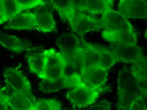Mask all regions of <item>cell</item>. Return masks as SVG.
<instances>
[{
	"label": "cell",
	"mask_w": 147,
	"mask_h": 110,
	"mask_svg": "<svg viewBox=\"0 0 147 110\" xmlns=\"http://www.w3.org/2000/svg\"><path fill=\"white\" fill-rule=\"evenodd\" d=\"M108 49L116 62L134 63L142 60L145 57L141 48L136 44H111Z\"/></svg>",
	"instance_id": "obj_4"
},
{
	"label": "cell",
	"mask_w": 147,
	"mask_h": 110,
	"mask_svg": "<svg viewBox=\"0 0 147 110\" xmlns=\"http://www.w3.org/2000/svg\"><path fill=\"white\" fill-rule=\"evenodd\" d=\"M55 43L66 61L71 59L82 49L81 38L75 34H62L57 37Z\"/></svg>",
	"instance_id": "obj_6"
},
{
	"label": "cell",
	"mask_w": 147,
	"mask_h": 110,
	"mask_svg": "<svg viewBox=\"0 0 147 110\" xmlns=\"http://www.w3.org/2000/svg\"><path fill=\"white\" fill-rule=\"evenodd\" d=\"M3 12V0H0V19L2 15Z\"/></svg>",
	"instance_id": "obj_29"
},
{
	"label": "cell",
	"mask_w": 147,
	"mask_h": 110,
	"mask_svg": "<svg viewBox=\"0 0 147 110\" xmlns=\"http://www.w3.org/2000/svg\"><path fill=\"white\" fill-rule=\"evenodd\" d=\"M33 13L36 23V30L44 33L56 30V23L51 11L43 9L36 11Z\"/></svg>",
	"instance_id": "obj_14"
},
{
	"label": "cell",
	"mask_w": 147,
	"mask_h": 110,
	"mask_svg": "<svg viewBox=\"0 0 147 110\" xmlns=\"http://www.w3.org/2000/svg\"><path fill=\"white\" fill-rule=\"evenodd\" d=\"M84 83L79 75H65L53 80H42L39 84V90L44 93H53L68 88H73Z\"/></svg>",
	"instance_id": "obj_7"
},
{
	"label": "cell",
	"mask_w": 147,
	"mask_h": 110,
	"mask_svg": "<svg viewBox=\"0 0 147 110\" xmlns=\"http://www.w3.org/2000/svg\"><path fill=\"white\" fill-rule=\"evenodd\" d=\"M113 7L107 0H88L85 12L93 15H102Z\"/></svg>",
	"instance_id": "obj_21"
},
{
	"label": "cell",
	"mask_w": 147,
	"mask_h": 110,
	"mask_svg": "<svg viewBox=\"0 0 147 110\" xmlns=\"http://www.w3.org/2000/svg\"><path fill=\"white\" fill-rule=\"evenodd\" d=\"M43 55V69L59 67L67 64L66 59L61 52L54 49L45 50ZM42 69V70H43Z\"/></svg>",
	"instance_id": "obj_19"
},
{
	"label": "cell",
	"mask_w": 147,
	"mask_h": 110,
	"mask_svg": "<svg viewBox=\"0 0 147 110\" xmlns=\"http://www.w3.org/2000/svg\"><path fill=\"white\" fill-rule=\"evenodd\" d=\"M51 4L64 20L70 22L73 18L76 11L74 7V0H50Z\"/></svg>",
	"instance_id": "obj_16"
},
{
	"label": "cell",
	"mask_w": 147,
	"mask_h": 110,
	"mask_svg": "<svg viewBox=\"0 0 147 110\" xmlns=\"http://www.w3.org/2000/svg\"><path fill=\"white\" fill-rule=\"evenodd\" d=\"M107 1L109 2L110 3V4H111L112 6H113L114 2L115 0H107Z\"/></svg>",
	"instance_id": "obj_30"
},
{
	"label": "cell",
	"mask_w": 147,
	"mask_h": 110,
	"mask_svg": "<svg viewBox=\"0 0 147 110\" xmlns=\"http://www.w3.org/2000/svg\"><path fill=\"white\" fill-rule=\"evenodd\" d=\"M66 64L43 69L37 76L42 80H53L57 79L65 75Z\"/></svg>",
	"instance_id": "obj_23"
},
{
	"label": "cell",
	"mask_w": 147,
	"mask_h": 110,
	"mask_svg": "<svg viewBox=\"0 0 147 110\" xmlns=\"http://www.w3.org/2000/svg\"><path fill=\"white\" fill-rule=\"evenodd\" d=\"M130 70L135 79L140 94L147 98V62L145 57L143 59L133 63Z\"/></svg>",
	"instance_id": "obj_13"
},
{
	"label": "cell",
	"mask_w": 147,
	"mask_h": 110,
	"mask_svg": "<svg viewBox=\"0 0 147 110\" xmlns=\"http://www.w3.org/2000/svg\"><path fill=\"white\" fill-rule=\"evenodd\" d=\"M30 70L32 73L38 75L43 68V55L37 53L30 55L28 58Z\"/></svg>",
	"instance_id": "obj_25"
},
{
	"label": "cell",
	"mask_w": 147,
	"mask_h": 110,
	"mask_svg": "<svg viewBox=\"0 0 147 110\" xmlns=\"http://www.w3.org/2000/svg\"><path fill=\"white\" fill-rule=\"evenodd\" d=\"M22 12L17 0H3V12L0 24L7 22Z\"/></svg>",
	"instance_id": "obj_20"
},
{
	"label": "cell",
	"mask_w": 147,
	"mask_h": 110,
	"mask_svg": "<svg viewBox=\"0 0 147 110\" xmlns=\"http://www.w3.org/2000/svg\"><path fill=\"white\" fill-rule=\"evenodd\" d=\"M118 11L127 19H147L146 0H120Z\"/></svg>",
	"instance_id": "obj_8"
},
{
	"label": "cell",
	"mask_w": 147,
	"mask_h": 110,
	"mask_svg": "<svg viewBox=\"0 0 147 110\" xmlns=\"http://www.w3.org/2000/svg\"><path fill=\"white\" fill-rule=\"evenodd\" d=\"M62 108V104L56 99H42L34 104V110H59Z\"/></svg>",
	"instance_id": "obj_24"
},
{
	"label": "cell",
	"mask_w": 147,
	"mask_h": 110,
	"mask_svg": "<svg viewBox=\"0 0 147 110\" xmlns=\"http://www.w3.org/2000/svg\"><path fill=\"white\" fill-rule=\"evenodd\" d=\"M34 103L29 97L20 92H16L9 97V104L13 110H34Z\"/></svg>",
	"instance_id": "obj_17"
},
{
	"label": "cell",
	"mask_w": 147,
	"mask_h": 110,
	"mask_svg": "<svg viewBox=\"0 0 147 110\" xmlns=\"http://www.w3.org/2000/svg\"><path fill=\"white\" fill-rule=\"evenodd\" d=\"M104 91L102 88H94L84 82L67 92L66 97L73 107L82 109L95 103Z\"/></svg>",
	"instance_id": "obj_2"
},
{
	"label": "cell",
	"mask_w": 147,
	"mask_h": 110,
	"mask_svg": "<svg viewBox=\"0 0 147 110\" xmlns=\"http://www.w3.org/2000/svg\"><path fill=\"white\" fill-rule=\"evenodd\" d=\"M146 98L140 94L138 97L131 103L129 110H146Z\"/></svg>",
	"instance_id": "obj_27"
},
{
	"label": "cell",
	"mask_w": 147,
	"mask_h": 110,
	"mask_svg": "<svg viewBox=\"0 0 147 110\" xmlns=\"http://www.w3.org/2000/svg\"><path fill=\"white\" fill-rule=\"evenodd\" d=\"M21 11L27 10L45 5V0H17Z\"/></svg>",
	"instance_id": "obj_26"
},
{
	"label": "cell",
	"mask_w": 147,
	"mask_h": 110,
	"mask_svg": "<svg viewBox=\"0 0 147 110\" xmlns=\"http://www.w3.org/2000/svg\"><path fill=\"white\" fill-rule=\"evenodd\" d=\"M80 38L83 48L84 67L98 65L99 54L96 45L89 43L84 38Z\"/></svg>",
	"instance_id": "obj_18"
},
{
	"label": "cell",
	"mask_w": 147,
	"mask_h": 110,
	"mask_svg": "<svg viewBox=\"0 0 147 110\" xmlns=\"http://www.w3.org/2000/svg\"><path fill=\"white\" fill-rule=\"evenodd\" d=\"M0 45L16 53L26 51L30 47L29 42L15 36L7 34L0 31Z\"/></svg>",
	"instance_id": "obj_15"
},
{
	"label": "cell",
	"mask_w": 147,
	"mask_h": 110,
	"mask_svg": "<svg viewBox=\"0 0 147 110\" xmlns=\"http://www.w3.org/2000/svg\"><path fill=\"white\" fill-rule=\"evenodd\" d=\"M140 94L135 79L129 69L123 67L118 74V110H129L131 103Z\"/></svg>",
	"instance_id": "obj_1"
},
{
	"label": "cell",
	"mask_w": 147,
	"mask_h": 110,
	"mask_svg": "<svg viewBox=\"0 0 147 110\" xmlns=\"http://www.w3.org/2000/svg\"><path fill=\"white\" fill-rule=\"evenodd\" d=\"M88 0H74L76 12H85Z\"/></svg>",
	"instance_id": "obj_28"
},
{
	"label": "cell",
	"mask_w": 147,
	"mask_h": 110,
	"mask_svg": "<svg viewBox=\"0 0 147 110\" xmlns=\"http://www.w3.org/2000/svg\"><path fill=\"white\" fill-rule=\"evenodd\" d=\"M102 37L104 40L111 44H136L138 41L137 34L134 29H124L115 31L103 30Z\"/></svg>",
	"instance_id": "obj_11"
},
{
	"label": "cell",
	"mask_w": 147,
	"mask_h": 110,
	"mask_svg": "<svg viewBox=\"0 0 147 110\" xmlns=\"http://www.w3.org/2000/svg\"><path fill=\"white\" fill-rule=\"evenodd\" d=\"M4 82L15 92H20L27 96L34 103L36 101L32 92L31 84L22 72L17 69L9 67L3 73Z\"/></svg>",
	"instance_id": "obj_3"
},
{
	"label": "cell",
	"mask_w": 147,
	"mask_h": 110,
	"mask_svg": "<svg viewBox=\"0 0 147 110\" xmlns=\"http://www.w3.org/2000/svg\"><path fill=\"white\" fill-rule=\"evenodd\" d=\"M4 94H5L3 93L2 92L1 90L0 89V97H1L3 96L4 95Z\"/></svg>",
	"instance_id": "obj_31"
},
{
	"label": "cell",
	"mask_w": 147,
	"mask_h": 110,
	"mask_svg": "<svg viewBox=\"0 0 147 110\" xmlns=\"http://www.w3.org/2000/svg\"><path fill=\"white\" fill-rule=\"evenodd\" d=\"M72 32L84 38V36L91 32L101 30L99 19L92 17L85 12H76L73 18L69 23Z\"/></svg>",
	"instance_id": "obj_5"
},
{
	"label": "cell",
	"mask_w": 147,
	"mask_h": 110,
	"mask_svg": "<svg viewBox=\"0 0 147 110\" xmlns=\"http://www.w3.org/2000/svg\"><path fill=\"white\" fill-rule=\"evenodd\" d=\"M35 18L33 12L20 13L8 21L4 29L12 30H36Z\"/></svg>",
	"instance_id": "obj_12"
},
{
	"label": "cell",
	"mask_w": 147,
	"mask_h": 110,
	"mask_svg": "<svg viewBox=\"0 0 147 110\" xmlns=\"http://www.w3.org/2000/svg\"><path fill=\"white\" fill-rule=\"evenodd\" d=\"M99 19L101 29L103 30L115 31L134 29L128 19L113 8L107 11Z\"/></svg>",
	"instance_id": "obj_9"
},
{
	"label": "cell",
	"mask_w": 147,
	"mask_h": 110,
	"mask_svg": "<svg viewBox=\"0 0 147 110\" xmlns=\"http://www.w3.org/2000/svg\"><path fill=\"white\" fill-rule=\"evenodd\" d=\"M108 72L98 65L85 67L82 70L81 76L86 84L94 88H99L107 80Z\"/></svg>",
	"instance_id": "obj_10"
},
{
	"label": "cell",
	"mask_w": 147,
	"mask_h": 110,
	"mask_svg": "<svg viewBox=\"0 0 147 110\" xmlns=\"http://www.w3.org/2000/svg\"><path fill=\"white\" fill-rule=\"evenodd\" d=\"M96 47L99 54L98 65L109 71V70L116 63L113 54L108 48L98 45Z\"/></svg>",
	"instance_id": "obj_22"
}]
</instances>
